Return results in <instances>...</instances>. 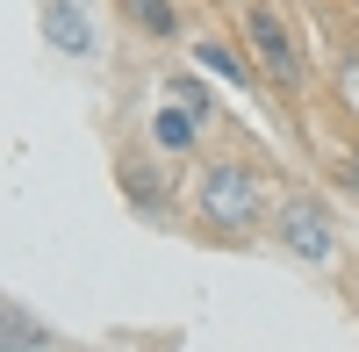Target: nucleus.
Wrapping results in <instances>:
<instances>
[{"label": "nucleus", "mask_w": 359, "mask_h": 352, "mask_svg": "<svg viewBox=\"0 0 359 352\" xmlns=\"http://www.w3.org/2000/svg\"><path fill=\"white\" fill-rule=\"evenodd\" d=\"M194 223L208 245H252L259 223H273V201H266L259 172L237 158H208L194 172Z\"/></svg>", "instance_id": "1"}, {"label": "nucleus", "mask_w": 359, "mask_h": 352, "mask_svg": "<svg viewBox=\"0 0 359 352\" xmlns=\"http://www.w3.org/2000/svg\"><path fill=\"white\" fill-rule=\"evenodd\" d=\"M273 245L302 266H331L338 259V209L323 194H280L273 201Z\"/></svg>", "instance_id": "2"}, {"label": "nucleus", "mask_w": 359, "mask_h": 352, "mask_svg": "<svg viewBox=\"0 0 359 352\" xmlns=\"http://www.w3.org/2000/svg\"><path fill=\"white\" fill-rule=\"evenodd\" d=\"M245 50L273 86H287V94L302 86V50H294V29L280 22V8H266V0L245 8Z\"/></svg>", "instance_id": "3"}, {"label": "nucleus", "mask_w": 359, "mask_h": 352, "mask_svg": "<svg viewBox=\"0 0 359 352\" xmlns=\"http://www.w3.org/2000/svg\"><path fill=\"white\" fill-rule=\"evenodd\" d=\"M43 43L57 57H72V65H94L101 57V22L86 0H43Z\"/></svg>", "instance_id": "4"}, {"label": "nucleus", "mask_w": 359, "mask_h": 352, "mask_svg": "<svg viewBox=\"0 0 359 352\" xmlns=\"http://www.w3.org/2000/svg\"><path fill=\"white\" fill-rule=\"evenodd\" d=\"M201 123H208V115H194L187 101L165 94V101L151 108V123H144V144H151L158 158H194V151H201Z\"/></svg>", "instance_id": "5"}, {"label": "nucleus", "mask_w": 359, "mask_h": 352, "mask_svg": "<svg viewBox=\"0 0 359 352\" xmlns=\"http://www.w3.org/2000/svg\"><path fill=\"white\" fill-rule=\"evenodd\" d=\"M115 15H123L144 43H180V36H187V22H180V0H115Z\"/></svg>", "instance_id": "6"}, {"label": "nucleus", "mask_w": 359, "mask_h": 352, "mask_svg": "<svg viewBox=\"0 0 359 352\" xmlns=\"http://www.w3.org/2000/svg\"><path fill=\"white\" fill-rule=\"evenodd\" d=\"M187 50H194V65H201V72H216V79H230V86H245V94L266 79L259 65H245V57H237V43H230V36H194Z\"/></svg>", "instance_id": "7"}, {"label": "nucleus", "mask_w": 359, "mask_h": 352, "mask_svg": "<svg viewBox=\"0 0 359 352\" xmlns=\"http://www.w3.org/2000/svg\"><path fill=\"white\" fill-rule=\"evenodd\" d=\"M0 345L8 352H36V345H57V331H43L22 302H0Z\"/></svg>", "instance_id": "8"}, {"label": "nucleus", "mask_w": 359, "mask_h": 352, "mask_svg": "<svg viewBox=\"0 0 359 352\" xmlns=\"http://www.w3.org/2000/svg\"><path fill=\"white\" fill-rule=\"evenodd\" d=\"M165 94H172V101H187L194 115H208V108H216V101H208V86H201V79H187V72H180V79H165Z\"/></svg>", "instance_id": "9"}, {"label": "nucleus", "mask_w": 359, "mask_h": 352, "mask_svg": "<svg viewBox=\"0 0 359 352\" xmlns=\"http://www.w3.org/2000/svg\"><path fill=\"white\" fill-rule=\"evenodd\" d=\"M345 194H352V201H359V172H345Z\"/></svg>", "instance_id": "10"}, {"label": "nucleus", "mask_w": 359, "mask_h": 352, "mask_svg": "<svg viewBox=\"0 0 359 352\" xmlns=\"http://www.w3.org/2000/svg\"><path fill=\"white\" fill-rule=\"evenodd\" d=\"M345 172H359V144H352V158H345Z\"/></svg>", "instance_id": "11"}]
</instances>
